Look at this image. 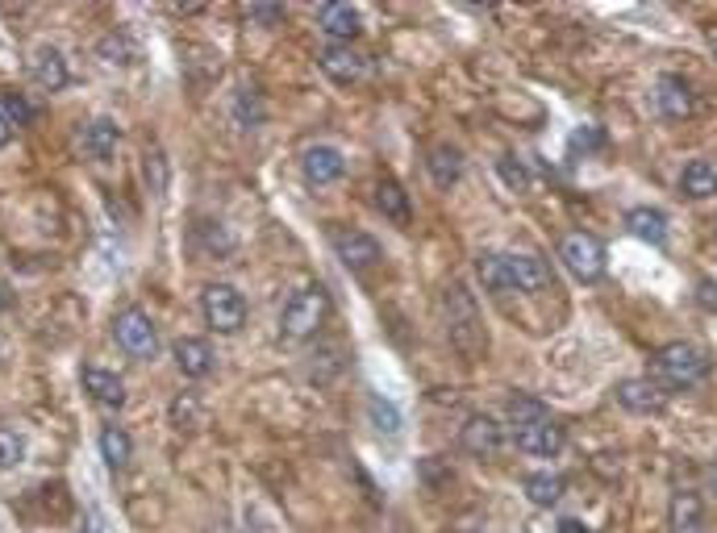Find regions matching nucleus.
I'll list each match as a JSON object with an SVG mask.
<instances>
[{"instance_id":"f257e3e1","label":"nucleus","mask_w":717,"mask_h":533,"mask_svg":"<svg viewBox=\"0 0 717 533\" xmlns=\"http://www.w3.org/2000/svg\"><path fill=\"white\" fill-rule=\"evenodd\" d=\"M326 317H330V292L321 284L300 287L293 300L284 305V313H280V342H284V347L309 342V338L321 333Z\"/></svg>"},{"instance_id":"c9c22d12","label":"nucleus","mask_w":717,"mask_h":533,"mask_svg":"<svg viewBox=\"0 0 717 533\" xmlns=\"http://www.w3.org/2000/svg\"><path fill=\"white\" fill-rule=\"evenodd\" d=\"M372 417H376V426H380L384 433L401 430V412L388 409V400H380V396H372Z\"/></svg>"},{"instance_id":"2f4dec72","label":"nucleus","mask_w":717,"mask_h":533,"mask_svg":"<svg viewBox=\"0 0 717 533\" xmlns=\"http://www.w3.org/2000/svg\"><path fill=\"white\" fill-rule=\"evenodd\" d=\"M147 188L155 196L168 188V159H163V150H155V146L147 150Z\"/></svg>"},{"instance_id":"ea45409f","label":"nucleus","mask_w":717,"mask_h":533,"mask_svg":"<svg viewBox=\"0 0 717 533\" xmlns=\"http://www.w3.org/2000/svg\"><path fill=\"white\" fill-rule=\"evenodd\" d=\"M13 134H18V129H13V122H9V117H4V109H0V146L13 143Z\"/></svg>"},{"instance_id":"20e7f679","label":"nucleus","mask_w":717,"mask_h":533,"mask_svg":"<svg viewBox=\"0 0 717 533\" xmlns=\"http://www.w3.org/2000/svg\"><path fill=\"white\" fill-rule=\"evenodd\" d=\"M559 259H564V266H568L580 284H596V280L605 275V247H601V238H592L584 229L564 234Z\"/></svg>"},{"instance_id":"4be33fe9","label":"nucleus","mask_w":717,"mask_h":533,"mask_svg":"<svg viewBox=\"0 0 717 533\" xmlns=\"http://www.w3.org/2000/svg\"><path fill=\"white\" fill-rule=\"evenodd\" d=\"M425 167H430V180L439 188H455L464 175V155H459V146H434Z\"/></svg>"},{"instance_id":"b1692460","label":"nucleus","mask_w":717,"mask_h":533,"mask_svg":"<svg viewBox=\"0 0 717 533\" xmlns=\"http://www.w3.org/2000/svg\"><path fill=\"white\" fill-rule=\"evenodd\" d=\"M376 208H380L392 226H409V222H413L409 196H405V188L397 184V180H380V184H376Z\"/></svg>"},{"instance_id":"bb28decb","label":"nucleus","mask_w":717,"mask_h":533,"mask_svg":"<svg viewBox=\"0 0 717 533\" xmlns=\"http://www.w3.org/2000/svg\"><path fill=\"white\" fill-rule=\"evenodd\" d=\"M234 122L242 125V129H259V125L268 122V104H263V92L259 88H242L230 104Z\"/></svg>"},{"instance_id":"4c0bfd02","label":"nucleus","mask_w":717,"mask_h":533,"mask_svg":"<svg viewBox=\"0 0 717 533\" xmlns=\"http://www.w3.org/2000/svg\"><path fill=\"white\" fill-rule=\"evenodd\" d=\"M601 143H605L601 129H576V134H571V150H596Z\"/></svg>"},{"instance_id":"a211bd4d","label":"nucleus","mask_w":717,"mask_h":533,"mask_svg":"<svg viewBox=\"0 0 717 533\" xmlns=\"http://www.w3.org/2000/svg\"><path fill=\"white\" fill-rule=\"evenodd\" d=\"M705 500H701V492H675L672 504H668V525H672V533H705Z\"/></svg>"},{"instance_id":"412c9836","label":"nucleus","mask_w":717,"mask_h":533,"mask_svg":"<svg viewBox=\"0 0 717 533\" xmlns=\"http://www.w3.org/2000/svg\"><path fill=\"white\" fill-rule=\"evenodd\" d=\"M680 192H684L688 201H714L717 196V167L701 163V159L684 163V171H680Z\"/></svg>"},{"instance_id":"58836bf2","label":"nucleus","mask_w":717,"mask_h":533,"mask_svg":"<svg viewBox=\"0 0 717 533\" xmlns=\"http://www.w3.org/2000/svg\"><path fill=\"white\" fill-rule=\"evenodd\" d=\"M696 300H701V308L717 313V284H714V280H705V284L696 287Z\"/></svg>"},{"instance_id":"72a5a7b5","label":"nucleus","mask_w":717,"mask_h":533,"mask_svg":"<svg viewBox=\"0 0 717 533\" xmlns=\"http://www.w3.org/2000/svg\"><path fill=\"white\" fill-rule=\"evenodd\" d=\"M96 55H101V59H105L109 67H126L134 50L126 46V38H122V34H109V38L101 42V46H96Z\"/></svg>"},{"instance_id":"39448f33","label":"nucleus","mask_w":717,"mask_h":533,"mask_svg":"<svg viewBox=\"0 0 717 533\" xmlns=\"http://www.w3.org/2000/svg\"><path fill=\"white\" fill-rule=\"evenodd\" d=\"M201 313H205V321H209L213 333H238V329L247 326V300H242V292L230 284H209L201 292Z\"/></svg>"},{"instance_id":"ddd939ff","label":"nucleus","mask_w":717,"mask_h":533,"mask_svg":"<svg viewBox=\"0 0 717 533\" xmlns=\"http://www.w3.org/2000/svg\"><path fill=\"white\" fill-rule=\"evenodd\" d=\"M317 21H321V34L334 42V46H351V42L363 34V18H358L355 4H346V0H334V4H326Z\"/></svg>"},{"instance_id":"cd10ccee","label":"nucleus","mask_w":717,"mask_h":533,"mask_svg":"<svg viewBox=\"0 0 717 533\" xmlns=\"http://www.w3.org/2000/svg\"><path fill=\"white\" fill-rule=\"evenodd\" d=\"M101 454H105V463L113 467V472H126L129 454H134L129 433L122 430V426H105V430H101Z\"/></svg>"},{"instance_id":"393cba45","label":"nucleus","mask_w":717,"mask_h":533,"mask_svg":"<svg viewBox=\"0 0 717 533\" xmlns=\"http://www.w3.org/2000/svg\"><path fill=\"white\" fill-rule=\"evenodd\" d=\"M526 500H534L538 509H555L559 500H564V492H568V479L564 475H547V472H538V475H526Z\"/></svg>"},{"instance_id":"e433bc0d","label":"nucleus","mask_w":717,"mask_h":533,"mask_svg":"<svg viewBox=\"0 0 717 533\" xmlns=\"http://www.w3.org/2000/svg\"><path fill=\"white\" fill-rule=\"evenodd\" d=\"M247 18L259 21V25H275V21H284V9L280 4H247Z\"/></svg>"},{"instance_id":"a19ab883","label":"nucleus","mask_w":717,"mask_h":533,"mask_svg":"<svg viewBox=\"0 0 717 533\" xmlns=\"http://www.w3.org/2000/svg\"><path fill=\"white\" fill-rule=\"evenodd\" d=\"M9 308H13V292L0 284V313H9Z\"/></svg>"},{"instance_id":"7ed1b4c3","label":"nucleus","mask_w":717,"mask_h":533,"mask_svg":"<svg viewBox=\"0 0 717 533\" xmlns=\"http://www.w3.org/2000/svg\"><path fill=\"white\" fill-rule=\"evenodd\" d=\"M443 313H446V329L451 338L459 342L464 350H480L485 347V326H480V313L471 305L464 284H451L443 292Z\"/></svg>"},{"instance_id":"9d476101","label":"nucleus","mask_w":717,"mask_h":533,"mask_svg":"<svg viewBox=\"0 0 717 533\" xmlns=\"http://www.w3.org/2000/svg\"><path fill=\"white\" fill-rule=\"evenodd\" d=\"M459 446H464L467 454H476V458H488V454H497L505 446V430H501L497 417L476 412V417H467L464 430H459Z\"/></svg>"},{"instance_id":"0eeeda50","label":"nucleus","mask_w":717,"mask_h":533,"mask_svg":"<svg viewBox=\"0 0 717 533\" xmlns=\"http://www.w3.org/2000/svg\"><path fill=\"white\" fill-rule=\"evenodd\" d=\"M300 175H305V184L309 188H334L338 180L346 175V159H342L338 146L317 143L300 155Z\"/></svg>"},{"instance_id":"7c9ffc66","label":"nucleus","mask_w":717,"mask_h":533,"mask_svg":"<svg viewBox=\"0 0 717 533\" xmlns=\"http://www.w3.org/2000/svg\"><path fill=\"white\" fill-rule=\"evenodd\" d=\"M22 454H25L22 433H13V430L0 426V472H13V467L22 463Z\"/></svg>"},{"instance_id":"423d86ee","label":"nucleus","mask_w":717,"mask_h":533,"mask_svg":"<svg viewBox=\"0 0 717 533\" xmlns=\"http://www.w3.org/2000/svg\"><path fill=\"white\" fill-rule=\"evenodd\" d=\"M113 342L126 350L129 359H150L159 350V333H155V321L143 308H126L113 321Z\"/></svg>"},{"instance_id":"473e14b6","label":"nucleus","mask_w":717,"mask_h":533,"mask_svg":"<svg viewBox=\"0 0 717 533\" xmlns=\"http://www.w3.org/2000/svg\"><path fill=\"white\" fill-rule=\"evenodd\" d=\"M497 171H501V180H505L509 188H517V192H526V188H530V167L522 163L517 155H505Z\"/></svg>"},{"instance_id":"dca6fc26","label":"nucleus","mask_w":717,"mask_h":533,"mask_svg":"<svg viewBox=\"0 0 717 533\" xmlns=\"http://www.w3.org/2000/svg\"><path fill=\"white\" fill-rule=\"evenodd\" d=\"M509 271H513V292H543L555 284V271L543 254H509Z\"/></svg>"},{"instance_id":"1a4fd4ad","label":"nucleus","mask_w":717,"mask_h":533,"mask_svg":"<svg viewBox=\"0 0 717 533\" xmlns=\"http://www.w3.org/2000/svg\"><path fill=\"white\" fill-rule=\"evenodd\" d=\"M613 400H617V409L634 412V417H651V412L668 405V392L659 388L655 379H622L613 388Z\"/></svg>"},{"instance_id":"a878e982","label":"nucleus","mask_w":717,"mask_h":533,"mask_svg":"<svg viewBox=\"0 0 717 533\" xmlns=\"http://www.w3.org/2000/svg\"><path fill=\"white\" fill-rule=\"evenodd\" d=\"M476 275H480V284H485L492 296H501V292H513L509 254H480V259H476Z\"/></svg>"},{"instance_id":"2eb2a0df","label":"nucleus","mask_w":717,"mask_h":533,"mask_svg":"<svg viewBox=\"0 0 717 533\" xmlns=\"http://www.w3.org/2000/svg\"><path fill=\"white\" fill-rule=\"evenodd\" d=\"M655 109H659L668 122L693 117V109H696L693 88L684 80H675V76H659V83H655Z\"/></svg>"},{"instance_id":"6ab92c4d","label":"nucleus","mask_w":717,"mask_h":533,"mask_svg":"<svg viewBox=\"0 0 717 533\" xmlns=\"http://www.w3.org/2000/svg\"><path fill=\"white\" fill-rule=\"evenodd\" d=\"M34 80L43 83L46 92H59V88L71 83V67H67V55L59 46H43L34 55Z\"/></svg>"},{"instance_id":"c756f323","label":"nucleus","mask_w":717,"mask_h":533,"mask_svg":"<svg viewBox=\"0 0 717 533\" xmlns=\"http://www.w3.org/2000/svg\"><path fill=\"white\" fill-rule=\"evenodd\" d=\"M0 109H4V117L13 122V129H22V125L34 122V104L25 101L22 92H4V97H0Z\"/></svg>"},{"instance_id":"f3484780","label":"nucleus","mask_w":717,"mask_h":533,"mask_svg":"<svg viewBox=\"0 0 717 533\" xmlns=\"http://www.w3.org/2000/svg\"><path fill=\"white\" fill-rule=\"evenodd\" d=\"M84 392L96 400V405H105V409H126L129 392L122 384V375H113L109 367H84Z\"/></svg>"},{"instance_id":"f8f14e48","label":"nucleus","mask_w":717,"mask_h":533,"mask_svg":"<svg viewBox=\"0 0 717 533\" xmlns=\"http://www.w3.org/2000/svg\"><path fill=\"white\" fill-rule=\"evenodd\" d=\"M513 446L530 454V458H555L568 446V433L555 421H538V426H526V430H513Z\"/></svg>"},{"instance_id":"f03ea898","label":"nucleus","mask_w":717,"mask_h":533,"mask_svg":"<svg viewBox=\"0 0 717 533\" xmlns=\"http://www.w3.org/2000/svg\"><path fill=\"white\" fill-rule=\"evenodd\" d=\"M655 371L668 388H696L709 379V354L693 342H672L655 354Z\"/></svg>"},{"instance_id":"4468645a","label":"nucleus","mask_w":717,"mask_h":533,"mask_svg":"<svg viewBox=\"0 0 717 533\" xmlns=\"http://www.w3.org/2000/svg\"><path fill=\"white\" fill-rule=\"evenodd\" d=\"M117 143H122V125L113 122V117H92V122L80 125V150H84V159L105 163V159H113Z\"/></svg>"},{"instance_id":"c85d7f7f","label":"nucleus","mask_w":717,"mask_h":533,"mask_svg":"<svg viewBox=\"0 0 717 533\" xmlns=\"http://www.w3.org/2000/svg\"><path fill=\"white\" fill-rule=\"evenodd\" d=\"M509 421H513V430H526V426H538V421H550V417H547V405H543V400H534V396H513V400H509Z\"/></svg>"},{"instance_id":"6e6552de","label":"nucleus","mask_w":717,"mask_h":533,"mask_svg":"<svg viewBox=\"0 0 717 533\" xmlns=\"http://www.w3.org/2000/svg\"><path fill=\"white\" fill-rule=\"evenodd\" d=\"M334 254L342 259L346 271H376L384 259L380 242L372 234H358V229H338L334 234Z\"/></svg>"},{"instance_id":"37998d69","label":"nucleus","mask_w":717,"mask_h":533,"mask_svg":"<svg viewBox=\"0 0 717 533\" xmlns=\"http://www.w3.org/2000/svg\"><path fill=\"white\" fill-rule=\"evenodd\" d=\"M714 55H717V34H714Z\"/></svg>"},{"instance_id":"9b49d317","label":"nucleus","mask_w":717,"mask_h":533,"mask_svg":"<svg viewBox=\"0 0 717 533\" xmlns=\"http://www.w3.org/2000/svg\"><path fill=\"white\" fill-rule=\"evenodd\" d=\"M317 67H321L334 83H358L372 76V59L358 55L355 46H330V50H321Z\"/></svg>"},{"instance_id":"aec40b11","label":"nucleus","mask_w":717,"mask_h":533,"mask_svg":"<svg viewBox=\"0 0 717 533\" xmlns=\"http://www.w3.org/2000/svg\"><path fill=\"white\" fill-rule=\"evenodd\" d=\"M171 354H175V367L184 371L189 379H205L213 371V350H209V342H201V338H180Z\"/></svg>"},{"instance_id":"79ce46f5","label":"nucleus","mask_w":717,"mask_h":533,"mask_svg":"<svg viewBox=\"0 0 717 533\" xmlns=\"http://www.w3.org/2000/svg\"><path fill=\"white\" fill-rule=\"evenodd\" d=\"M559 533H589L580 521H559Z\"/></svg>"},{"instance_id":"5701e85b","label":"nucleus","mask_w":717,"mask_h":533,"mask_svg":"<svg viewBox=\"0 0 717 533\" xmlns=\"http://www.w3.org/2000/svg\"><path fill=\"white\" fill-rule=\"evenodd\" d=\"M626 229H630L634 238H642V242H663L668 238V213L651 205H638L626 213Z\"/></svg>"},{"instance_id":"f704fd0d","label":"nucleus","mask_w":717,"mask_h":533,"mask_svg":"<svg viewBox=\"0 0 717 533\" xmlns=\"http://www.w3.org/2000/svg\"><path fill=\"white\" fill-rule=\"evenodd\" d=\"M201 242H205V247H209L213 254H230V250H234L230 229L217 226V222H205V226H201Z\"/></svg>"}]
</instances>
